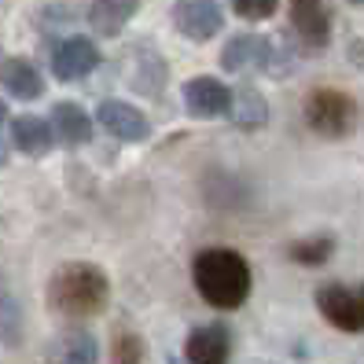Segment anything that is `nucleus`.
<instances>
[{
    "label": "nucleus",
    "instance_id": "393cba45",
    "mask_svg": "<svg viewBox=\"0 0 364 364\" xmlns=\"http://www.w3.org/2000/svg\"><path fill=\"white\" fill-rule=\"evenodd\" d=\"M346 4H364V0H346Z\"/></svg>",
    "mask_w": 364,
    "mask_h": 364
},
{
    "label": "nucleus",
    "instance_id": "0eeeda50",
    "mask_svg": "<svg viewBox=\"0 0 364 364\" xmlns=\"http://www.w3.org/2000/svg\"><path fill=\"white\" fill-rule=\"evenodd\" d=\"M96 122H100V129H107L122 144H140L151 136V122L144 118V111H136L133 103H122V100H103L96 111Z\"/></svg>",
    "mask_w": 364,
    "mask_h": 364
},
{
    "label": "nucleus",
    "instance_id": "6e6552de",
    "mask_svg": "<svg viewBox=\"0 0 364 364\" xmlns=\"http://www.w3.org/2000/svg\"><path fill=\"white\" fill-rule=\"evenodd\" d=\"M291 26L309 48H328L331 41V0H291Z\"/></svg>",
    "mask_w": 364,
    "mask_h": 364
},
{
    "label": "nucleus",
    "instance_id": "5701e85b",
    "mask_svg": "<svg viewBox=\"0 0 364 364\" xmlns=\"http://www.w3.org/2000/svg\"><path fill=\"white\" fill-rule=\"evenodd\" d=\"M346 55H350V63H353L357 70H364V41H360V37L350 41V52H346Z\"/></svg>",
    "mask_w": 364,
    "mask_h": 364
},
{
    "label": "nucleus",
    "instance_id": "4468645a",
    "mask_svg": "<svg viewBox=\"0 0 364 364\" xmlns=\"http://www.w3.org/2000/svg\"><path fill=\"white\" fill-rule=\"evenodd\" d=\"M136 11H140V0H92L89 26L100 37H118L125 26L133 23Z\"/></svg>",
    "mask_w": 364,
    "mask_h": 364
},
{
    "label": "nucleus",
    "instance_id": "2eb2a0df",
    "mask_svg": "<svg viewBox=\"0 0 364 364\" xmlns=\"http://www.w3.org/2000/svg\"><path fill=\"white\" fill-rule=\"evenodd\" d=\"M52 140H55V133H52V125H48L45 118L18 114V118L11 122V144H15L23 155H30V159L48 155V151H52Z\"/></svg>",
    "mask_w": 364,
    "mask_h": 364
},
{
    "label": "nucleus",
    "instance_id": "b1692460",
    "mask_svg": "<svg viewBox=\"0 0 364 364\" xmlns=\"http://www.w3.org/2000/svg\"><path fill=\"white\" fill-rule=\"evenodd\" d=\"M4 118H8V103L0 100V125H4Z\"/></svg>",
    "mask_w": 364,
    "mask_h": 364
},
{
    "label": "nucleus",
    "instance_id": "9d476101",
    "mask_svg": "<svg viewBox=\"0 0 364 364\" xmlns=\"http://www.w3.org/2000/svg\"><path fill=\"white\" fill-rule=\"evenodd\" d=\"M232 89L218 77H191L184 85V111L191 118H221L228 114Z\"/></svg>",
    "mask_w": 364,
    "mask_h": 364
},
{
    "label": "nucleus",
    "instance_id": "a211bd4d",
    "mask_svg": "<svg viewBox=\"0 0 364 364\" xmlns=\"http://www.w3.org/2000/svg\"><path fill=\"white\" fill-rule=\"evenodd\" d=\"M0 342L8 350L23 346V306L8 284H0Z\"/></svg>",
    "mask_w": 364,
    "mask_h": 364
},
{
    "label": "nucleus",
    "instance_id": "aec40b11",
    "mask_svg": "<svg viewBox=\"0 0 364 364\" xmlns=\"http://www.w3.org/2000/svg\"><path fill=\"white\" fill-rule=\"evenodd\" d=\"M136 70H140V77H133V85H136L140 92H162V85H166V63L155 52H140L136 55Z\"/></svg>",
    "mask_w": 364,
    "mask_h": 364
},
{
    "label": "nucleus",
    "instance_id": "20e7f679",
    "mask_svg": "<svg viewBox=\"0 0 364 364\" xmlns=\"http://www.w3.org/2000/svg\"><path fill=\"white\" fill-rule=\"evenodd\" d=\"M316 309L338 331H364V284H324L316 291Z\"/></svg>",
    "mask_w": 364,
    "mask_h": 364
},
{
    "label": "nucleus",
    "instance_id": "7ed1b4c3",
    "mask_svg": "<svg viewBox=\"0 0 364 364\" xmlns=\"http://www.w3.org/2000/svg\"><path fill=\"white\" fill-rule=\"evenodd\" d=\"M357 100L342 89H313L306 96V125L324 140H346L357 129Z\"/></svg>",
    "mask_w": 364,
    "mask_h": 364
},
{
    "label": "nucleus",
    "instance_id": "412c9836",
    "mask_svg": "<svg viewBox=\"0 0 364 364\" xmlns=\"http://www.w3.org/2000/svg\"><path fill=\"white\" fill-rule=\"evenodd\" d=\"M144 360V342L136 331H118L111 342V364H140Z\"/></svg>",
    "mask_w": 364,
    "mask_h": 364
},
{
    "label": "nucleus",
    "instance_id": "dca6fc26",
    "mask_svg": "<svg viewBox=\"0 0 364 364\" xmlns=\"http://www.w3.org/2000/svg\"><path fill=\"white\" fill-rule=\"evenodd\" d=\"M48 125H52V133L70 147H81V144L92 140V118L85 114L77 103H55Z\"/></svg>",
    "mask_w": 364,
    "mask_h": 364
},
{
    "label": "nucleus",
    "instance_id": "4be33fe9",
    "mask_svg": "<svg viewBox=\"0 0 364 364\" xmlns=\"http://www.w3.org/2000/svg\"><path fill=\"white\" fill-rule=\"evenodd\" d=\"M276 4H280V0H232L235 15L247 18V23H262V18H269L276 11Z\"/></svg>",
    "mask_w": 364,
    "mask_h": 364
},
{
    "label": "nucleus",
    "instance_id": "1a4fd4ad",
    "mask_svg": "<svg viewBox=\"0 0 364 364\" xmlns=\"http://www.w3.org/2000/svg\"><path fill=\"white\" fill-rule=\"evenodd\" d=\"M272 55H276V45H272L269 37H262V33H235L228 45H225V52H221V67L225 70H235V74L258 67V70L269 74Z\"/></svg>",
    "mask_w": 364,
    "mask_h": 364
},
{
    "label": "nucleus",
    "instance_id": "423d86ee",
    "mask_svg": "<svg viewBox=\"0 0 364 364\" xmlns=\"http://www.w3.org/2000/svg\"><path fill=\"white\" fill-rule=\"evenodd\" d=\"M173 23L188 41H210L225 26V11L218 0H177L173 4Z\"/></svg>",
    "mask_w": 364,
    "mask_h": 364
},
{
    "label": "nucleus",
    "instance_id": "f3484780",
    "mask_svg": "<svg viewBox=\"0 0 364 364\" xmlns=\"http://www.w3.org/2000/svg\"><path fill=\"white\" fill-rule=\"evenodd\" d=\"M228 118L240 125V129H262V125L269 122V103H265V96L254 89V85H243V89L232 92Z\"/></svg>",
    "mask_w": 364,
    "mask_h": 364
},
{
    "label": "nucleus",
    "instance_id": "39448f33",
    "mask_svg": "<svg viewBox=\"0 0 364 364\" xmlns=\"http://www.w3.org/2000/svg\"><path fill=\"white\" fill-rule=\"evenodd\" d=\"M100 48L92 37H63L52 48V70L59 81H81L85 74H92L100 67Z\"/></svg>",
    "mask_w": 364,
    "mask_h": 364
},
{
    "label": "nucleus",
    "instance_id": "f03ea898",
    "mask_svg": "<svg viewBox=\"0 0 364 364\" xmlns=\"http://www.w3.org/2000/svg\"><path fill=\"white\" fill-rule=\"evenodd\" d=\"M107 298H111V280L92 262H63L48 280V306L67 320L103 313Z\"/></svg>",
    "mask_w": 364,
    "mask_h": 364
},
{
    "label": "nucleus",
    "instance_id": "ddd939ff",
    "mask_svg": "<svg viewBox=\"0 0 364 364\" xmlns=\"http://www.w3.org/2000/svg\"><path fill=\"white\" fill-rule=\"evenodd\" d=\"M96 338L89 331H63L48 342V350H45V364H96Z\"/></svg>",
    "mask_w": 364,
    "mask_h": 364
},
{
    "label": "nucleus",
    "instance_id": "9b49d317",
    "mask_svg": "<svg viewBox=\"0 0 364 364\" xmlns=\"http://www.w3.org/2000/svg\"><path fill=\"white\" fill-rule=\"evenodd\" d=\"M188 364H228L232 357V331L225 324H206L188 335L184 346Z\"/></svg>",
    "mask_w": 364,
    "mask_h": 364
},
{
    "label": "nucleus",
    "instance_id": "6ab92c4d",
    "mask_svg": "<svg viewBox=\"0 0 364 364\" xmlns=\"http://www.w3.org/2000/svg\"><path fill=\"white\" fill-rule=\"evenodd\" d=\"M331 254H335V240H331V235H309V240H298V243H291L287 258H291V262H298V265H309V269H316V265L331 262Z\"/></svg>",
    "mask_w": 364,
    "mask_h": 364
},
{
    "label": "nucleus",
    "instance_id": "f8f14e48",
    "mask_svg": "<svg viewBox=\"0 0 364 364\" xmlns=\"http://www.w3.org/2000/svg\"><path fill=\"white\" fill-rule=\"evenodd\" d=\"M0 85L15 96V100H37L45 96V74H41L30 59L11 55L0 63Z\"/></svg>",
    "mask_w": 364,
    "mask_h": 364
},
{
    "label": "nucleus",
    "instance_id": "f257e3e1",
    "mask_svg": "<svg viewBox=\"0 0 364 364\" xmlns=\"http://www.w3.org/2000/svg\"><path fill=\"white\" fill-rule=\"evenodd\" d=\"M191 280L206 306L213 309H240L250 298V262L240 250L210 247L191 265Z\"/></svg>",
    "mask_w": 364,
    "mask_h": 364
}]
</instances>
